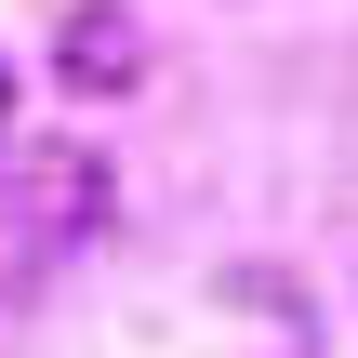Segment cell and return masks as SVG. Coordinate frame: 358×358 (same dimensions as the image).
<instances>
[{
  "mask_svg": "<svg viewBox=\"0 0 358 358\" xmlns=\"http://www.w3.org/2000/svg\"><path fill=\"white\" fill-rule=\"evenodd\" d=\"M53 80H66V93H146V27H133V0H66Z\"/></svg>",
  "mask_w": 358,
  "mask_h": 358,
  "instance_id": "cell-2",
  "label": "cell"
},
{
  "mask_svg": "<svg viewBox=\"0 0 358 358\" xmlns=\"http://www.w3.org/2000/svg\"><path fill=\"white\" fill-rule=\"evenodd\" d=\"M106 226H120V173H106L93 146H40V159L0 173V279H53V266H80Z\"/></svg>",
  "mask_w": 358,
  "mask_h": 358,
  "instance_id": "cell-1",
  "label": "cell"
},
{
  "mask_svg": "<svg viewBox=\"0 0 358 358\" xmlns=\"http://www.w3.org/2000/svg\"><path fill=\"white\" fill-rule=\"evenodd\" d=\"M0 146H13V53H0Z\"/></svg>",
  "mask_w": 358,
  "mask_h": 358,
  "instance_id": "cell-3",
  "label": "cell"
}]
</instances>
